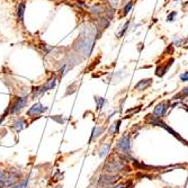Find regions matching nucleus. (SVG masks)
I'll use <instances>...</instances> for the list:
<instances>
[{"mask_svg": "<svg viewBox=\"0 0 188 188\" xmlns=\"http://www.w3.org/2000/svg\"><path fill=\"white\" fill-rule=\"evenodd\" d=\"M25 122H24V119H21V118H18L17 121H15L14 122V124H12V128L15 130V131H17V132H19L21 130H24L25 128Z\"/></svg>", "mask_w": 188, "mask_h": 188, "instance_id": "nucleus-12", "label": "nucleus"}, {"mask_svg": "<svg viewBox=\"0 0 188 188\" xmlns=\"http://www.w3.org/2000/svg\"><path fill=\"white\" fill-rule=\"evenodd\" d=\"M3 185H5V183L0 180V188H2V187H3Z\"/></svg>", "mask_w": 188, "mask_h": 188, "instance_id": "nucleus-22", "label": "nucleus"}, {"mask_svg": "<svg viewBox=\"0 0 188 188\" xmlns=\"http://www.w3.org/2000/svg\"><path fill=\"white\" fill-rule=\"evenodd\" d=\"M128 25H130V21H126V24L124 25V27H123V30H122V32L118 34V37H122L123 35H124V33H125L126 31H127V27H128Z\"/></svg>", "mask_w": 188, "mask_h": 188, "instance_id": "nucleus-18", "label": "nucleus"}, {"mask_svg": "<svg viewBox=\"0 0 188 188\" xmlns=\"http://www.w3.org/2000/svg\"><path fill=\"white\" fill-rule=\"evenodd\" d=\"M27 97H17L16 99H15V102L11 104V106L8 108V112L10 113V114H15V113H17V112H19L23 107H25L26 104H27Z\"/></svg>", "mask_w": 188, "mask_h": 188, "instance_id": "nucleus-4", "label": "nucleus"}, {"mask_svg": "<svg viewBox=\"0 0 188 188\" xmlns=\"http://www.w3.org/2000/svg\"><path fill=\"white\" fill-rule=\"evenodd\" d=\"M116 149L121 152L118 156L119 158H122L125 162H127L128 160H134V158H132L131 153V139L128 135H123L122 137H119L116 142Z\"/></svg>", "mask_w": 188, "mask_h": 188, "instance_id": "nucleus-1", "label": "nucleus"}, {"mask_svg": "<svg viewBox=\"0 0 188 188\" xmlns=\"http://www.w3.org/2000/svg\"><path fill=\"white\" fill-rule=\"evenodd\" d=\"M133 5H134V2H133V1H130L125 7H124V9H123V15H124V16H126V15L130 12V10H131L132 7H133Z\"/></svg>", "mask_w": 188, "mask_h": 188, "instance_id": "nucleus-17", "label": "nucleus"}, {"mask_svg": "<svg viewBox=\"0 0 188 188\" xmlns=\"http://www.w3.org/2000/svg\"><path fill=\"white\" fill-rule=\"evenodd\" d=\"M104 132V128L102 127V126H95L94 130H93V133H91V137H90V140H89V142H91L93 140H96L97 137H99V136L102 135V133Z\"/></svg>", "mask_w": 188, "mask_h": 188, "instance_id": "nucleus-10", "label": "nucleus"}, {"mask_svg": "<svg viewBox=\"0 0 188 188\" xmlns=\"http://www.w3.org/2000/svg\"><path fill=\"white\" fill-rule=\"evenodd\" d=\"M55 86H56V77H53L50 80H47L45 82V84H43L42 87H41V95H43L45 91H47V90L53 89Z\"/></svg>", "mask_w": 188, "mask_h": 188, "instance_id": "nucleus-7", "label": "nucleus"}, {"mask_svg": "<svg viewBox=\"0 0 188 188\" xmlns=\"http://www.w3.org/2000/svg\"><path fill=\"white\" fill-rule=\"evenodd\" d=\"M151 84H152V79H143V80L139 81V84L135 86V89L136 90H144Z\"/></svg>", "mask_w": 188, "mask_h": 188, "instance_id": "nucleus-9", "label": "nucleus"}, {"mask_svg": "<svg viewBox=\"0 0 188 188\" xmlns=\"http://www.w3.org/2000/svg\"><path fill=\"white\" fill-rule=\"evenodd\" d=\"M183 95H184V96H188V87H185V88L183 89Z\"/></svg>", "mask_w": 188, "mask_h": 188, "instance_id": "nucleus-21", "label": "nucleus"}, {"mask_svg": "<svg viewBox=\"0 0 188 188\" xmlns=\"http://www.w3.org/2000/svg\"><path fill=\"white\" fill-rule=\"evenodd\" d=\"M110 143H104L103 145L99 148V151H98V153H99V157L100 158H105L108 153H109V151H110Z\"/></svg>", "mask_w": 188, "mask_h": 188, "instance_id": "nucleus-8", "label": "nucleus"}, {"mask_svg": "<svg viewBox=\"0 0 188 188\" xmlns=\"http://www.w3.org/2000/svg\"><path fill=\"white\" fill-rule=\"evenodd\" d=\"M167 109H168L167 103H160V104H158L157 106L154 107L152 115L156 116V117H159V118H161V117L165 116L166 112H167Z\"/></svg>", "mask_w": 188, "mask_h": 188, "instance_id": "nucleus-6", "label": "nucleus"}, {"mask_svg": "<svg viewBox=\"0 0 188 188\" xmlns=\"http://www.w3.org/2000/svg\"><path fill=\"white\" fill-rule=\"evenodd\" d=\"M117 179H119L118 176L116 175H110V174H103L100 177H99V180H98V186L103 188H107L110 187L112 185H114Z\"/></svg>", "mask_w": 188, "mask_h": 188, "instance_id": "nucleus-3", "label": "nucleus"}, {"mask_svg": "<svg viewBox=\"0 0 188 188\" xmlns=\"http://www.w3.org/2000/svg\"><path fill=\"white\" fill-rule=\"evenodd\" d=\"M96 103H97V109H102L104 104L106 103V99L103 97H96Z\"/></svg>", "mask_w": 188, "mask_h": 188, "instance_id": "nucleus-15", "label": "nucleus"}, {"mask_svg": "<svg viewBox=\"0 0 188 188\" xmlns=\"http://www.w3.org/2000/svg\"><path fill=\"white\" fill-rule=\"evenodd\" d=\"M180 80L181 81H188V71L183 74H180Z\"/></svg>", "mask_w": 188, "mask_h": 188, "instance_id": "nucleus-20", "label": "nucleus"}, {"mask_svg": "<svg viewBox=\"0 0 188 188\" xmlns=\"http://www.w3.org/2000/svg\"><path fill=\"white\" fill-rule=\"evenodd\" d=\"M25 7L26 5L24 2H21L18 6H17V18L19 21H24V12H25Z\"/></svg>", "mask_w": 188, "mask_h": 188, "instance_id": "nucleus-11", "label": "nucleus"}, {"mask_svg": "<svg viewBox=\"0 0 188 188\" xmlns=\"http://www.w3.org/2000/svg\"><path fill=\"white\" fill-rule=\"evenodd\" d=\"M125 161L124 160H119V159H113L107 161L104 165V171L105 174H110V175H116L118 172H121L122 170L125 169Z\"/></svg>", "mask_w": 188, "mask_h": 188, "instance_id": "nucleus-2", "label": "nucleus"}, {"mask_svg": "<svg viewBox=\"0 0 188 188\" xmlns=\"http://www.w3.org/2000/svg\"><path fill=\"white\" fill-rule=\"evenodd\" d=\"M176 15H177V12L176 11H172L169 16H168V18H167V21H172L174 19H175V17H176Z\"/></svg>", "mask_w": 188, "mask_h": 188, "instance_id": "nucleus-19", "label": "nucleus"}, {"mask_svg": "<svg viewBox=\"0 0 188 188\" xmlns=\"http://www.w3.org/2000/svg\"><path fill=\"white\" fill-rule=\"evenodd\" d=\"M103 11H104V10L102 9V7H100V6H94V7H91V8H90V12H91V14H94V15H100Z\"/></svg>", "mask_w": 188, "mask_h": 188, "instance_id": "nucleus-16", "label": "nucleus"}, {"mask_svg": "<svg viewBox=\"0 0 188 188\" xmlns=\"http://www.w3.org/2000/svg\"><path fill=\"white\" fill-rule=\"evenodd\" d=\"M172 61H174V60H170V62H168V64L165 67V68H158L157 69V75L158 77H162L165 73L167 72L168 69H169V67L172 64Z\"/></svg>", "mask_w": 188, "mask_h": 188, "instance_id": "nucleus-13", "label": "nucleus"}, {"mask_svg": "<svg viewBox=\"0 0 188 188\" xmlns=\"http://www.w3.org/2000/svg\"><path fill=\"white\" fill-rule=\"evenodd\" d=\"M108 24H109V21H107V18H105V17H98V27L99 28L104 30V28H106L108 26Z\"/></svg>", "mask_w": 188, "mask_h": 188, "instance_id": "nucleus-14", "label": "nucleus"}, {"mask_svg": "<svg viewBox=\"0 0 188 188\" xmlns=\"http://www.w3.org/2000/svg\"><path fill=\"white\" fill-rule=\"evenodd\" d=\"M47 110V107L43 106L41 103H36L32 106L31 108L27 110V115L28 116H35V115H40L42 113H45Z\"/></svg>", "mask_w": 188, "mask_h": 188, "instance_id": "nucleus-5", "label": "nucleus"}]
</instances>
